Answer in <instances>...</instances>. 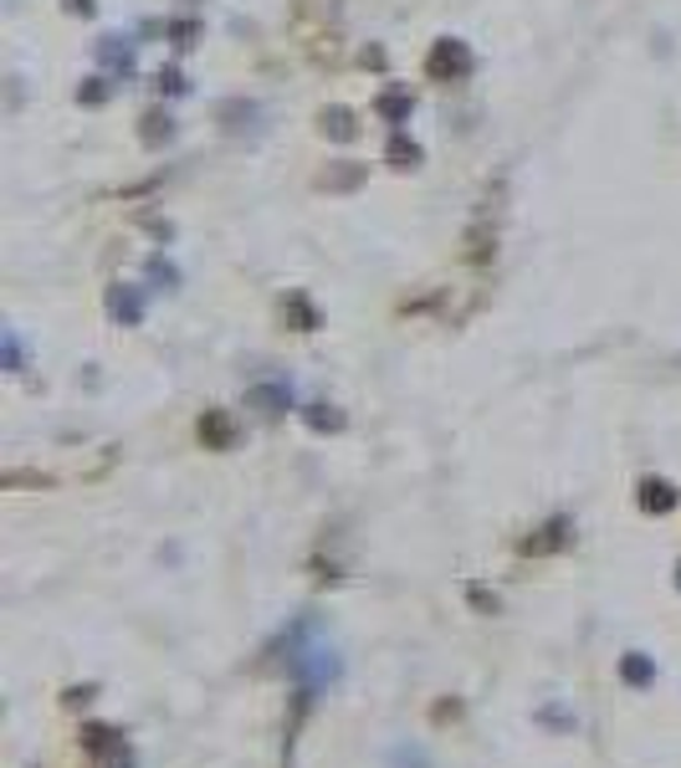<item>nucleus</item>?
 Instances as JSON below:
<instances>
[{
    "instance_id": "nucleus-8",
    "label": "nucleus",
    "mask_w": 681,
    "mask_h": 768,
    "mask_svg": "<svg viewBox=\"0 0 681 768\" xmlns=\"http://www.w3.org/2000/svg\"><path fill=\"white\" fill-rule=\"evenodd\" d=\"M98 62L108 72H118V77H133V68H139V41H129V36H98Z\"/></svg>"
},
{
    "instance_id": "nucleus-5",
    "label": "nucleus",
    "mask_w": 681,
    "mask_h": 768,
    "mask_svg": "<svg viewBox=\"0 0 681 768\" xmlns=\"http://www.w3.org/2000/svg\"><path fill=\"white\" fill-rule=\"evenodd\" d=\"M247 405L251 410H262L266 420H277V416H287V410H292V384L287 380H262V384H251L247 389Z\"/></svg>"
},
{
    "instance_id": "nucleus-25",
    "label": "nucleus",
    "mask_w": 681,
    "mask_h": 768,
    "mask_svg": "<svg viewBox=\"0 0 681 768\" xmlns=\"http://www.w3.org/2000/svg\"><path fill=\"white\" fill-rule=\"evenodd\" d=\"M67 11H72V16H93V5H98V0H62Z\"/></svg>"
},
{
    "instance_id": "nucleus-2",
    "label": "nucleus",
    "mask_w": 681,
    "mask_h": 768,
    "mask_svg": "<svg viewBox=\"0 0 681 768\" xmlns=\"http://www.w3.org/2000/svg\"><path fill=\"white\" fill-rule=\"evenodd\" d=\"M569 543H574V518H569V513H553V518H543L523 543H517V553H523V559H549V553H564Z\"/></svg>"
},
{
    "instance_id": "nucleus-12",
    "label": "nucleus",
    "mask_w": 681,
    "mask_h": 768,
    "mask_svg": "<svg viewBox=\"0 0 681 768\" xmlns=\"http://www.w3.org/2000/svg\"><path fill=\"white\" fill-rule=\"evenodd\" d=\"M426 149H420L416 139L405 134V129H390V144H384V165L390 169H420Z\"/></svg>"
},
{
    "instance_id": "nucleus-14",
    "label": "nucleus",
    "mask_w": 681,
    "mask_h": 768,
    "mask_svg": "<svg viewBox=\"0 0 681 768\" xmlns=\"http://www.w3.org/2000/svg\"><path fill=\"white\" fill-rule=\"evenodd\" d=\"M318 129H323L328 139H338V144H349V139H359V118H354L349 108H338V103H333V108L318 113Z\"/></svg>"
},
{
    "instance_id": "nucleus-19",
    "label": "nucleus",
    "mask_w": 681,
    "mask_h": 768,
    "mask_svg": "<svg viewBox=\"0 0 681 768\" xmlns=\"http://www.w3.org/2000/svg\"><path fill=\"white\" fill-rule=\"evenodd\" d=\"M390 768H435V764L420 743H399V748H390Z\"/></svg>"
},
{
    "instance_id": "nucleus-3",
    "label": "nucleus",
    "mask_w": 681,
    "mask_h": 768,
    "mask_svg": "<svg viewBox=\"0 0 681 768\" xmlns=\"http://www.w3.org/2000/svg\"><path fill=\"white\" fill-rule=\"evenodd\" d=\"M195 435L205 452H236V441H241V420L231 410H205L195 420Z\"/></svg>"
},
{
    "instance_id": "nucleus-26",
    "label": "nucleus",
    "mask_w": 681,
    "mask_h": 768,
    "mask_svg": "<svg viewBox=\"0 0 681 768\" xmlns=\"http://www.w3.org/2000/svg\"><path fill=\"white\" fill-rule=\"evenodd\" d=\"M446 718H462V701H441L435 707V722H446Z\"/></svg>"
},
{
    "instance_id": "nucleus-18",
    "label": "nucleus",
    "mask_w": 681,
    "mask_h": 768,
    "mask_svg": "<svg viewBox=\"0 0 681 768\" xmlns=\"http://www.w3.org/2000/svg\"><path fill=\"white\" fill-rule=\"evenodd\" d=\"M144 277H150L154 287H165V292H175V287H180V267H175L169 256H150V262H144Z\"/></svg>"
},
{
    "instance_id": "nucleus-9",
    "label": "nucleus",
    "mask_w": 681,
    "mask_h": 768,
    "mask_svg": "<svg viewBox=\"0 0 681 768\" xmlns=\"http://www.w3.org/2000/svg\"><path fill=\"white\" fill-rule=\"evenodd\" d=\"M277 308H283V323L292 328V334H318V328H323V313L313 308L308 292H287Z\"/></svg>"
},
{
    "instance_id": "nucleus-13",
    "label": "nucleus",
    "mask_w": 681,
    "mask_h": 768,
    "mask_svg": "<svg viewBox=\"0 0 681 768\" xmlns=\"http://www.w3.org/2000/svg\"><path fill=\"white\" fill-rule=\"evenodd\" d=\"M620 682L635 686V692L656 686V656H646V651H625V656H620Z\"/></svg>"
},
{
    "instance_id": "nucleus-16",
    "label": "nucleus",
    "mask_w": 681,
    "mask_h": 768,
    "mask_svg": "<svg viewBox=\"0 0 681 768\" xmlns=\"http://www.w3.org/2000/svg\"><path fill=\"white\" fill-rule=\"evenodd\" d=\"M139 123H144V129H139V139H144L150 149H159V144H169V139H175V118H169L165 108H150Z\"/></svg>"
},
{
    "instance_id": "nucleus-11",
    "label": "nucleus",
    "mask_w": 681,
    "mask_h": 768,
    "mask_svg": "<svg viewBox=\"0 0 681 768\" xmlns=\"http://www.w3.org/2000/svg\"><path fill=\"white\" fill-rule=\"evenodd\" d=\"M374 113H380L390 129H405V123H410V113H416V98H410L405 87H384L380 98H374Z\"/></svg>"
},
{
    "instance_id": "nucleus-21",
    "label": "nucleus",
    "mask_w": 681,
    "mask_h": 768,
    "mask_svg": "<svg viewBox=\"0 0 681 768\" xmlns=\"http://www.w3.org/2000/svg\"><path fill=\"white\" fill-rule=\"evenodd\" d=\"M108 93H113V87H108V77H87V83L77 87V103H83V108H103V103H108Z\"/></svg>"
},
{
    "instance_id": "nucleus-10",
    "label": "nucleus",
    "mask_w": 681,
    "mask_h": 768,
    "mask_svg": "<svg viewBox=\"0 0 681 768\" xmlns=\"http://www.w3.org/2000/svg\"><path fill=\"white\" fill-rule=\"evenodd\" d=\"M298 416H302V425H308V431H313V435H338V431H344V425H349V416H344L338 405H328V400L302 405Z\"/></svg>"
},
{
    "instance_id": "nucleus-1",
    "label": "nucleus",
    "mask_w": 681,
    "mask_h": 768,
    "mask_svg": "<svg viewBox=\"0 0 681 768\" xmlns=\"http://www.w3.org/2000/svg\"><path fill=\"white\" fill-rule=\"evenodd\" d=\"M471 72H477V51L466 47L462 36H435L431 51H426V77L451 87V83H466Z\"/></svg>"
},
{
    "instance_id": "nucleus-20",
    "label": "nucleus",
    "mask_w": 681,
    "mask_h": 768,
    "mask_svg": "<svg viewBox=\"0 0 681 768\" xmlns=\"http://www.w3.org/2000/svg\"><path fill=\"white\" fill-rule=\"evenodd\" d=\"M154 87H159V98H184V93H190V83H184L180 68H165L159 77H154Z\"/></svg>"
},
{
    "instance_id": "nucleus-24",
    "label": "nucleus",
    "mask_w": 681,
    "mask_h": 768,
    "mask_svg": "<svg viewBox=\"0 0 681 768\" xmlns=\"http://www.w3.org/2000/svg\"><path fill=\"white\" fill-rule=\"evenodd\" d=\"M93 692H98V686H72V692H67V707H77V701H87V697H93Z\"/></svg>"
},
{
    "instance_id": "nucleus-17",
    "label": "nucleus",
    "mask_w": 681,
    "mask_h": 768,
    "mask_svg": "<svg viewBox=\"0 0 681 768\" xmlns=\"http://www.w3.org/2000/svg\"><path fill=\"white\" fill-rule=\"evenodd\" d=\"M165 36H169V41H175L180 51H190V47L200 41V36H205V26H200L195 16H175V21L165 26Z\"/></svg>"
},
{
    "instance_id": "nucleus-15",
    "label": "nucleus",
    "mask_w": 681,
    "mask_h": 768,
    "mask_svg": "<svg viewBox=\"0 0 681 768\" xmlns=\"http://www.w3.org/2000/svg\"><path fill=\"white\" fill-rule=\"evenodd\" d=\"M318 184H323L328 195H349V190H359V184H365V165H354V159H338V165H333Z\"/></svg>"
},
{
    "instance_id": "nucleus-4",
    "label": "nucleus",
    "mask_w": 681,
    "mask_h": 768,
    "mask_svg": "<svg viewBox=\"0 0 681 768\" xmlns=\"http://www.w3.org/2000/svg\"><path fill=\"white\" fill-rule=\"evenodd\" d=\"M108 317H113L118 328H139L144 313H150V298H144V287H129V283H113L108 287V298H103Z\"/></svg>"
},
{
    "instance_id": "nucleus-27",
    "label": "nucleus",
    "mask_w": 681,
    "mask_h": 768,
    "mask_svg": "<svg viewBox=\"0 0 681 768\" xmlns=\"http://www.w3.org/2000/svg\"><path fill=\"white\" fill-rule=\"evenodd\" d=\"M677 589H681V559H677Z\"/></svg>"
},
{
    "instance_id": "nucleus-7",
    "label": "nucleus",
    "mask_w": 681,
    "mask_h": 768,
    "mask_svg": "<svg viewBox=\"0 0 681 768\" xmlns=\"http://www.w3.org/2000/svg\"><path fill=\"white\" fill-rule=\"evenodd\" d=\"M220 129L231 139H241V134H256L262 129V103H251V98H231V103H220Z\"/></svg>"
},
{
    "instance_id": "nucleus-23",
    "label": "nucleus",
    "mask_w": 681,
    "mask_h": 768,
    "mask_svg": "<svg viewBox=\"0 0 681 768\" xmlns=\"http://www.w3.org/2000/svg\"><path fill=\"white\" fill-rule=\"evenodd\" d=\"M466 600L477 604L482 615H498V610H502V604H498V595H492V589H482V585H466Z\"/></svg>"
},
{
    "instance_id": "nucleus-6",
    "label": "nucleus",
    "mask_w": 681,
    "mask_h": 768,
    "mask_svg": "<svg viewBox=\"0 0 681 768\" xmlns=\"http://www.w3.org/2000/svg\"><path fill=\"white\" fill-rule=\"evenodd\" d=\"M635 502H641V513H656V518H666V513H677L681 507V492L666 477H641V487H635Z\"/></svg>"
},
{
    "instance_id": "nucleus-22",
    "label": "nucleus",
    "mask_w": 681,
    "mask_h": 768,
    "mask_svg": "<svg viewBox=\"0 0 681 768\" xmlns=\"http://www.w3.org/2000/svg\"><path fill=\"white\" fill-rule=\"evenodd\" d=\"M5 369H11V374H21V369H26V344H21L16 328H5Z\"/></svg>"
}]
</instances>
